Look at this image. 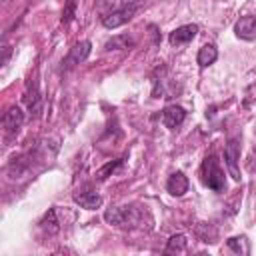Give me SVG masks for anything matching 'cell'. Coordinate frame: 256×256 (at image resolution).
<instances>
[{"instance_id":"1","label":"cell","mask_w":256,"mask_h":256,"mask_svg":"<svg viewBox=\"0 0 256 256\" xmlns=\"http://www.w3.org/2000/svg\"><path fill=\"white\" fill-rule=\"evenodd\" d=\"M104 220L112 226L124 228V230H134V228H150L152 218L148 210L138 208V206H114L104 212Z\"/></svg>"},{"instance_id":"2","label":"cell","mask_w":256,"mask_h":256,"mask_svg":"<svg viewBox=\"0 0 256 256\" xmlns=\"http://www.w3.org/2000/svg\"><path fill=\"white\" fill-rule=\"evenodd\" d=\"M202 182L214 192H224L226 180H224V170L218 164V158L214 154L206 156L202 162Z\"/></svg>"},{"instance_id":"3","label":"cell","mask_w":256,"mask_h":256,"mask_svg":"<svg viewBox=\"0 0 256 256\" xmlns=\"http://www.w3.org/2000/svg\"><path fill=\"white\" fill-rule=\"evenodd\" d=\"M138 8H140V2H130V4H126V6L118 8V10H112V12L104 14L102 16L104 28H118V26L126 24L128 20H132V16L136 14Z\"/></svg>"},{"instance_id":"4","label":"cell","mask_w":256,"mask_h":256,"mask_svg":"<svg viewBox=\"0 0 256 256\" xmlns=\"http://www.w3.org/2000/svg\"><path fill=\"white\" fill-rule=\"evenodd\" d=\"M238 158H240V142L236 138H230L226 148H224V160H226V166H228V172L230 176L238 182L240 180V170H238Z\"/></svg>"},{"instance_id":"5","label":"cell","mask_w":256,"mask_h":256,"mask_svg":"<svg viewBox=\"0 0 256 256\" xmlns=\"http://www.w3.org/2000/svg\"><path fill=\"white\" fill-rule=\"evenodd\" d=\"M90 50H92V44L88 42V40H82V42H76L72 48H70V52H68V56H66V60L62 62V66L68 70V68H74L76 64H80V62H84L88 56H90Z\"/></svg>"},{"instance_id":"6","label":"cell","mask_w":256,"mask_h":256,"mask_svg":"<svg viewBox=\"0 0 256 256\" xmlns=\"http://www.w3.org/2000/svg\"><path fill=\"white\" fill-rule=\"evenodd\" d=\"M24 122V112L20 110V106H10L6 112H4V118H2V126L6 130V134H16L20 130Z\"/></svg>"},{"instance_id":"7","label":"cell","mask_w":256,"mask_h":256,"mask_svg":"<svg viewBox=\"0 0 256 256\" xmlns=\"http://www.w3.org/2000/svg\"><path fill=\"white\" fill-rule=\"evenodd\" d=\"M196 34H198V26H196V24H184V26H178L176 30L170 32L168 42H170L172 46H180V44L190 42Z\"/></svg>"},{"instance_id":"8","label":"cell","mask_w":256,"mask_h":256,"mask_svg":"<svg viewBox=\"0 0 256 256\" xmlns=\"http://www.w3.org/2000/svg\"><path fill=\"white\" fill-rule=\"evenodd\" d=\"M184 118H186V110H184L182 106L172 104V106H166V108L162 110V122H164V126L170 128V130L178 128V126L184 122Z\"/></svg>"},{"instance_id":"9","label":"cell","mask_w":256,"mask_h":256,"mask_svg":"<svg viewBox=\"0 0 256 256\" xmlns=\"http://www.w3.org/2000/svg\"><path fill=\"white\" fill-rule=\"evenodd\" d=\"M234 32L242 40H254L256 38V18L254 16H242L234 24Z\"/></svg>"},{"instance_id":"10","label":"cell","mask_w":256,"mask_h":256,"mask_svg":"<svg viewBox=\"0 0 256 256\" xmlns=\"http://www.w3.org/2000/svg\"><path fill=\"white\" fill-rule=\"evenodd\" d=\"M24 98H26L28 110L34 112V116H38L40 110H42V98H40V92H38V82H36V78H30V82H28V92H26Z\"/></svg>"},{"instance_id":"11","label":"cell","mask_w":256,"mask_h":256,"mask_svg":"<svg viewBox=\"0 0 256 256\" xmlns=\"http://www.w3.org/2000/svg\"><path fill=\"white\" fill-rule=\"evenodd\" d=\"M166 190L172 196H182L188 190V178L182 172H172L168 176V180H166Z\"/></svg>"},{"instance_id":"12","label":"cell","mask_w":256,"mask_h":256,"mask_svg":"<svg viewBox=\"0 0 256 256\" xmlns=\"http://www.w3.org/2000/svg\"><path fill=\"white\" fill-rule=\"evenodd\" d=\"M74 202L86 210H96L102 206V196L98 192H80V194H74Z\"/></svg>"},{"instance_id":"13","label":"cell","mask_w":256,"mask_h":256,"mask_svg":"<svg viewBox=\"0 0 256 256\" xmlns=\"http://www.w3.org/2000/svg\"><path fill=\"white\" fill-rule=\"evenodd\" d=\"M216 58H218V50H216L212 44H204V46L198 50V56H196V60H198V64H200L202 68L214 64Z\"/></svg>"},{"instance_id":"14","label":"cell","mask_w":256,"mask_h":256,"mask_svg":"<svg viewBox=\"0 0 256 256\" xmlns=\"http://www.w3.org/2000/svg\"><path fill=\"white\" fill-rule=\"evenodd\" d=\"M188 246V240L184 234H174L168 238L166 242V248H164V254H176V252H184Z\"/></svg>"},{"instance_id":"15","label":"cell","mask_w":256,"mask_h":256,"mask_svg":"<svg viewBox=\"0 0 256 256\" xmlns=\"http://www.w3.org/2000/svg\"><path fill=\"white\" fill-rule=\"evenodd\" d=\"M130 46H134V38L128 36V34H118V36L110 38L104 44L106 50H124V48H130Z\"/></svg>"},{"instance_id":"16","label":"cell","mask_w":256,"mask_h":256,"mask_svg":"<svg viewBox=\"0 0 256 256\" xmlns=\"http://www.w3.org/2000/svg\"><path fill=\"white\" fill-rule=\"evenodd\" d=\"M226 246L236 254H250V244H248L246 236H232L226 240Z\"/></svg>"},{"instance_id":"17","label":"cell","mask_w":256,"mask_h":256,"mask_svg":"<svg viewBox=\"0 0 256 256\" xmlns=\"http://www.w3.org/2000/svg\"><path fill=\"white\" fill-rule=\"evenodd\" d=\"M40 226H42L48 234H54V232L58 230V220H56V210H54V208H50V210L46 212V216L42 218Z\"/></svg>"},{"instance_id":"18","label":"cell","mask_w":256,"mask_h":256,"mask_svg":"<svg viewBox=\"0 0 256 256\" xmlns=\"http://www.w3.org/2000/svg\"><path fill=\"white\" fill-rule=\"evenodd\" d=\"M118 166H122V158H118V160H114V162L104 164V166L96 172V178H98V180H106L108 176H112V174L116 172V168H118Z\"/></svg>"},{"instance_id":"19","label":"cell","mask_w":256,"mask_h":256,"mask_svg":"<svg viewBox=\"0 0 256 256\" xmlns=\"http://www.w3.org/2000/svg\"><path fill=\"white\" fill-rule=\"evenodd\" d=\"M74 10H76V0H66L64 12H62V24H68L74 18Z\"/></svg>"}]
</instances>
